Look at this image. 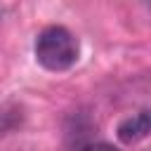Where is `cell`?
I'll use <instances>...</instances> for the list:
<instances>
[{
  "label": "cell",
  "instance_id": "obj_1",
  "mask_svg": "<svg viewBox=\"0 0 151 151\" xmlns=\"http://www.w3.org/2000/svg\"><path fill=\"white\" fill-rule=\"evenodd\" d=\"M35 59L47 71H66L78 59V40L64 26H47L35 38Z\"/></svg>",
  "mask_w": 151,
  "mask_h": 151
},
{
  "label": "cell",
  "instance_id": "obj_2",
  "mask_svg": "<svg viewBox=\"0 0 151 151\" xmlns=\"http://www.w3.org/2000/svg\"><path fill=\"white\" fill-rule=\"evenodd\" d=\"M146 134H149V113L146 111H139L118 125V139L123 144H137Z\"/></svg>",
  "mask_w": 151,
  "mask_h": 151
},
{
  "label": "cell",
  "instance_id": "obj_3",
  "mask_svg": "<svg viewBox=\"0 0 151 151\" xmlns=\"http://www.w3.org/2000/svg\"><path fill=\"white\" fill-rule=\"evenodd\" d=\"M85 151H118L113 144H106V142H97V144H90Z\"/></svg>",
  "mask_w": 151,
  "mask_h": 151
}]
</instances>
